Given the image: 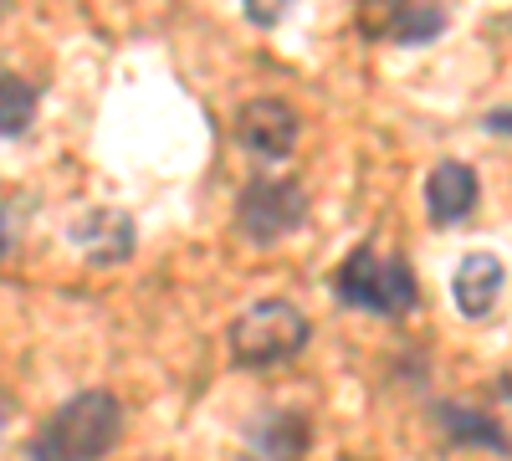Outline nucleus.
Listing matches in <instances>:
<instances>
[{
  "mask_svg": "<svg viewBox=\"0 0 512 461\" xmlns=\"http://www.w3.org/2000/svg\"><path fill=\"white\" fill-rule=\"evenodd\" d=\"M123 431V410L108 390H82L31 436V461H103Z\"/></svg>",
  "mask_w": 512,
  "mask_h": 461,
  "instance_id": "f257e3e1",
  "label": "nucleus"
},
{
  "mask_svg": "<svg viewBox=\"0 0 512 461\" xmlns=\"http://www.w3.org/2000/svg\"><path fill=\"white\" fill-rule=\"evenodd\" d=\"M303 344H308V318L297 313L292 303H282V298L256 303V308H246L231 323V359L241 369L287 364L292 354H303Z\"/></svg>",
  "mask_w": 512,
  "mask_h": 461,
  "instance_id": "f03ea898",
  "label": "nucleus"
},
{
  "mask_svg": "<svg viewBox=\"0 0 512 461\" xmlns=\"http://www.w3.org/2000/svg\"><path fill=\"white\" fill-rule=\"evenodd\" d=\"M333 292H338V303H349V308H364V313H410L415 308V277L400 257H374V246H359L354 257L338 267L333 277Z\"/></svg>",
  "mask_w": 512,
  "mask_h": 461,
  "instance_id": "7ed1b4c3",
  "label": "nucleus"
},
{
  "mask_svg": "<svg viewBox=\"0 0 512 461\" xmlns=\"http://www.w3.org/2000/svg\"><path fill=\"white\" fill-rule=\"evenodd\" d=\"M308 221V195L297 180H251L236 200V226L246 241L272 246Z\"/></svg>",
  "mask_w": 512,
  "mask_h": 461,
  "instance_id": "20e7f679",
  "label": "nucleus"
},
{
  "mask_svg": "<svg viewBox=\"0 0 512 461\" xmlns=\"http://www.w3.org/2000/svg\"><path fill=\"white\" fill-rule=\"evenodd\" d=\"M297 134H303V123H297L292 103L282 98H251L236 113V139L256 159H287L297 149Z\"/></svg>",
  "mask_w": 512,
  "mask_h": 461,
  "instance_id": "39448f33",
  "label": "nucleus"
},
{
  "mask_svg": "<svg viewBox=\"0 0 512 461\" xmlns=\"http://www.w3.org/2000/svg\"><path fill=\"white\" fill-rule=\"evenodd\" d=\"M477 195H482V180H477L472 164L441 159L431 170V180H425V216L436 226H456L477 211Z\"/></svg>",
  "mask_w": 512,
  "mask_h": 461,
  "instance_id": "423d86ee",
  "label": "nucleus"
},
{
  "mask_svg": "<svg viewBox=\"0 0 512 461\" xmlns=\"http://www.w3.org/2000/svg\"><path fill=\"white\" fill-rule=\"evenodd\" d=\"M308 441H313V431L297 410H262V415H251V426H246L251 461H303Z\"/></svg>",
  "mask_w": 512,
  "mask_h": 461,
  "instance_id": "0eeeda50",
  "label": "nucleus"
},
{
  "mask_svg": "<svg viewBox=\"0 0 512 461\" xmlns=\"http://www.w3.org/2000/svg\"><path fill=\"white\" fill-rule=\"evenodd\" d=\"M72 246L88 257L93 267H118L134 257V221H128L123 211H88L77 226H72Z\"/></svg>",
  "mask_w": 512,
  "mask_h": 461,
  "instance_id": "6e6552de",
  "label": "nucleus"
},
{
  "mask_svg": "<svg viewBox=\"0 0 512 461\" xmlns=\"http://www.w3.org/2000/svg\"><path fill=\"white\" fill-rule=\"evenodd\" d=\"M502 282H507L502 262L487 257V251H472V257L456 267V282H451L456 308H461L466 318H487V313L497 308V298H502Z\"/></svg>",
  "mask_w": 512,
  "mask_h": 461,
  "instance_id": "1a4fd4ad",
  "label": "nucleus"
},
{
  "mask_svg": "<svg viewBox=\"0 0 512 461\" xmlns=\"http://www.w3.org/2000/svg\"><path fill=\"white\" fill-rule=\"evenodd\" d=\"M436 421H441V431L451 436V446H487L492 456H512L507 431L492 421V415L472 410V405H456V400H446V405H436Z\"/></svg>",
  "mask_w": 512,
  "mask_h": 461,
  "instance_id": "9d476101",
  "label": "nucleus"
},
{
  "mask_svg": "<svg viewBox=\"0 0 512 461\" xmlns=\"http://www.w3.org/2000/svg\"><path fill=\"white\" fill-rule=\"evenodd\" d=\"M0 98H6V118H0V129H6V139H21L31 129V108H36V93L26 88V82L16 72H6V82H0Z\"/></svg>",
  "mask_w": 512,
  "mask_h": 461,
  "instance_id": "9b49d317",
  "label": "nucleus"
},
{
  "mask_svg": "<svg viewBox=\"0 0 512 461\" xmlns=\"http://www.w3.org/2000/svg\"><path fill=\"white\" fill-rule=\"evenodd\" d=\"M441 26H446V16L436 6H415V11H400V16L384 21V36L390 41H431Z\"/></svg>",
  "mask_w": 512,
  "mask_h": 461,
  "instance_id": "f8f14e48",
  "label": "nucleus"
},
{
  "mask_svg": "<svg viewBox=\"0 0 512 461\" xmlns=\"http://www.w3.org/2000/svg\"><path fill=\"white\" fill-rule=\"evenodd\" d=\"M287 6H292V0H241V11H246L251 26H277Z\"/></svg>",
  "mask_w": 512,
  "mask_h": 461,
  "instance_id": "ddd939ff",
  "label": "nucleus"
},
{
  "mask_svg": "<svg viewBox=\"0 0 512 461\" xmlns=\"http://www.w3.org/2000/svg\"><path fill=\"white\" fill-rule=\"evenodd\" d=\"M482 129H487V134H512V108L487 113V118H482Z\"/></svg>",
  "mask_w": 512,
  "mask_h": 461,
  "instance_id": "4468645a",
  "label": "nucleus"
}]
</instances>
